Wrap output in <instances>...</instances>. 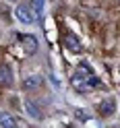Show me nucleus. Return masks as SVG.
Here are the masks:
<instances>
[{
  "mask_svg": "<svg viewBox=\"0 0 120 128\" xmlns=\"http://www.w3.org/2000/svg\"><path fill=\"white\" fill-rule=\"evenodd\" d=\"M73 52H81V44H77V37L75 35H66V42H64Z\"/></svg>",
  "mask_w": 120,
  "mask_h": 128,
  "instance_id": "nucleus-9",
  "label": "nucleus"
},
{
  "mask_svg": "<svg viewBox=\"0 0 120 128\" xmlns=\"http://www.w3.org/2000/svg\"><path fill=\"white\" fill-rule=\"evenodd\" d=\"M114 112H116V99L108 97V99L99 101V106H97V114H99L101 118H108V116L114 114Z\"/></svg>",
  "mask_w": 120,
  "mask_h": 128,
  "instance_id": "nucleus-4",
  "label": "nucleus"
},
{
  "mask_svg": "<svg viewBox=\"0 0 120 128\" xmlns=\"http://www.w3.org/2000/svg\"><path fill=\"white\" fill-rule=\"evenodd\" d=\"M11 2H17V0H11Z\"/></svg>",
  "mask_w": 120,
  "mask_h": 128,
  "instance_id": "nucleus-12",
  "label": "nucleus"
},
{
  "mask_svg": "<svg viewBox=\"0 0 120 128\" xmlns=\"http://www.w3.org/2000/svg\"><path fill=\"white\" fill-rule=\"evenodd\" d=\"M31 6L35 8V14H37V17L44 12V0H31Z\"/></svg>",
  "mask_w": 120,
  "mask_h": 128,
  "instance_id": "nucleus-10",
  "label": "nucleus"
},
{
  "mask_svg": "<svg viewBox=\"0 0 120 128\" xmlns=\"http://www.w3.org/2000/svg\"><path fill=\"white\" fill-rule=\"evenodd\" d=\"M19 122H17V118L11 116L9 112H0V126L2 128H15Z\"/></svg>",
  "mask_w": 120,
  "mask_h": 128,
  "instance_id": "nucleus-7",
  "label": "nucleus"
},
{
  "mask_svg": "<svg viewBox=\"0 0 120 128\" xmlns=\"http://www.w3.org/2000/svg\"><path fill=\"white\" fill-rule=\"evenodd\" d=\"M25 108H27V114H29L31 118H35V120L42 118V112L37 110V106H35L33 101H27V103H25Z\"/></svg>",
  "mask_w": 120,
  "mask_h": 128,
  "instance_id": "nucleus-8",
  "label": "nucleus"
},
{
  "mask_svg": "<svg viewBox=\"0 0 120 128\" xmlns=\"http://www.w3.org/2000/svg\"><path fill=\"white\" fill-rule=\"evenodd\" d=\"M15 17H17L21 23H33L35 14H33V8H31V4H19L17 8H15Z\"/></svg>",
  "mask_w": 120,
  "mask_h": 128,
  "instance_id": "nucleus-2",
  "label": "nucleus"
},
{
  "mask_svg": "<svg viewBox=\"0 0 120 128\" xmlns=\"http://www.w3.org/2000/svg\"><path fill=\"white\" fill-rule=\"evenodd\" d=\"M19 39H23V46H25V50H27V54H35L37 52V39L33 37V35H19Z\"/></svg>",
  "mask_w": 120,
  "mask_h": 128,
  "instance_id": "nucleus-6",
  "label": "nucleus"
},
{
  "mask_svg": "<svg viewBox=\"0 0 120 128\" xmlns=\"http://www.w3.org/2000/svg\"><path fill=\"white\" fill-rule=\"evenodd\" d=\"M42 85H44L42 74H27L25 78H23V83H21L23 91H37Z\"/></svg>",
  "mask_w": 120,
  "mask_h": 128,
  "instance_id": "nucleus-3",
  "label": "nucleus"
},
{
  "mask_svg": "<svg viewBox=\"0 0 120 128\" xmlns=\"http://www.w3.org/2000/svg\"><path fill=\"white\" fill-rule=\"evenodd\" d=\"M70 83H73V87L77 91H81V93H89L91 89H95V87L99 85V78L97 76H93L89 72V68L87 66H81L77 70V72L73 74V78H70Z\"/></svg>",
  "mask_w": 120,
  "mask_h": 128,
  "instance_id": "nucleus-1",
  "label": "nucleus"
},
{
  "mask_svg": "<svg viewBox=\"0 0 120 128\" xmlns=\"http://www.w3.org/2000/svg\"><path fill=\"white\" fill-rule=\"evenodd\" d=\"M0 14H2L4 19H9V8H6L4 4H0Z\"/></svg>",
  "mask_w": 120,
  "mask_h": 128,
  "instance_id": "nucleus-11",
  "label": "nucleus"
},
{
  "mask_svg": "<svg viewBox=\"0 0 120 128\" xmlns=\"http://www.w3.org/2000/svg\"><path fill=\"white\" fill-rule=\"evenodd\" d=\"M0 85L2 87L13 85V70H11L9 64H2V66H0Z\"/></svg>",
  "mask_w": 120,
  "mask_h": 128,
  "instance_id": "nucleus-5",
  "label": "nucleus"
}]
</instances>
